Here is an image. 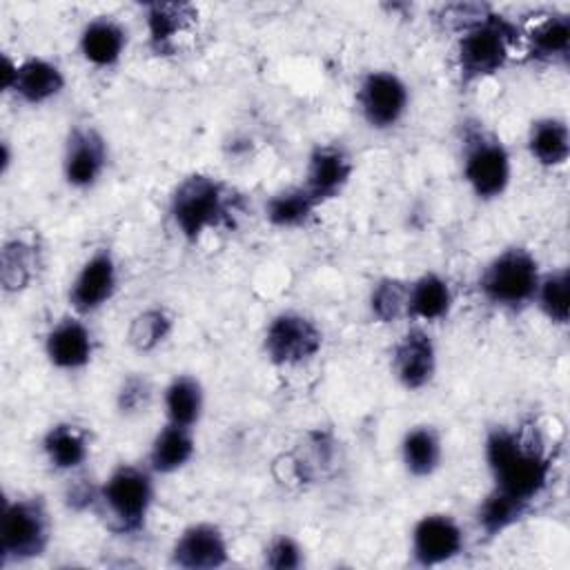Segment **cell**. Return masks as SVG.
Segmentation results:
<instances>
[{"instance_id":"obj_32","label":"cell","mask_w":570,"mask_h":570,"mask_svg":"<svg viewBox=\"0 0 570 570\" xmlns=\"http://www.w3.org/2000/svg\"><path fill=\"white\" fill-rule=\"evenodd\" d=\"M336 443L330 432L312 430L305 434V441L292 454V468L298 481H316L325 476L330 463L334 461Z\"/></svg>"},{"instance_id":"obj_27","label":"cell","mask_w":570,"mask_h":570,"mask_svg":"<svg viewBox=\"0 0 570 570\" xmlns=\"http://www.w3.org/2000/svg\"><path fill=\"white\" fill-rule=\"evenodd\" d=\"M165 421L194 428L200 423L205 412V387L194 374H174L163 387Z\"/></svg>"},{"instance_id":"obj_11","label":"cell","mask_w":570,"mask_h":570,"mask_svg":"<svg viewBox=\"0 0 570 570\" xmlns=\"http://www.w3.org/2000/svg\"><path fill=\"white\" fill-rule=\"evenodd\" d=\"M120 283V267L109 247H96L78 267L69 283L67 301L73 314L91 316L116 296Z\"/></svg>"},{"instance_id":"obj_15","label":"cell","mask_w":570,"mask_h":570,"mask_svg":"<svg viewBox=\"0 0 570 570\" xmlns=\"http://www.w3.org/2000/svg\"><path fill=\"white\" fill-rule=\"evenodd\" d=\"M354 174V160L347 149L338 142H318L309 149L303 187L323 207L325 203L338 198L350 185Z\"/></svg>"},{"instance_id":"obj_3","label":"cell","mask_w":570,"mask_h":570,"mask_svg":"<svg viewBox=\"0 0 570 570\" xmlns=\"http://www.w3.org/2000/svg\"><path fill=\"white\" fill-rule=\"evenodd\" d=\"M167 214L178 236L194 245L207 232L234 225L236 196L223 180L194 171L171 189Z\"/></svg>"},{"instance_id":"obj_18","label":"cell","mask_w":570,"mask_h":570,"mask_svg":"<svg viewBox=\"0 0 570 570\" xmlns=\"http://www.w3.org/2000/svg\"><path fill=\"white\" fill-rule=\"evenodd\" d=\"M67 87V76L58 62L45 56H27L18 60L13 80L4 94H13L20 102L40 107L56 100Z\"/></svg>"},{"instance_id":"obj_33","label":"cell","mask_w":570,"mask_h":570,"mask_svg":"<svg viewBox=\"0 0 570 570\" xmlns=\"http://www.w3.org/2000/svg\"><path fill=\"white\" fill-rule=\"evenodd\" d=\"M407 278L383 276L379 278L367 296V309L376 323H396L407 318Z\"/></svg>"},{"instance_id":"obj_29","label":"cell","mask_w":570,"mask_h":570,"mask_svg":"<svg viewBox=\"0 0 570 570\" xmlns=\"http://www.w3.org/2000/svg\"><path fill=\"white\" fill-rule=\"evenodd\" d=\"M318 203L307 194L303 185H292L274 191L265 200V220L276 229L305 227L318 212Z\"/></svg>"},{"instance_id":"obj_19","label":"cell","mask_w":570,"mask_h":570,"mask_svg":"<svg viewBox=\"0 0 570 570\" xmlns=\"http://www.w3.org/2000/svg\"><path fill=\"white\" fill-rule=\"evenodd\" d=\"M129 31L114 16H96L87 20L78 33V51L82 60L96 69H109L120 62L127 51Z\"/></svg>"},{"instance_id":"obj_9","label":"cell","mask_w":570,"mask_h":570,"mask_svg":"<svg viewBox=\"0 0 570 570\" xmlns=\"http://www.w3.org/2000/svg\"><path fill=\"white\" fill-rule=\"evenodd\" d=\"M412 94L407 82L392 69H370L356 85V109L374 131H390L410 111Z\"/></svg>"},{"instance_id":"obj_10","label":"cell","mask_w":570,"mask_h":570,"mask_svg":"<svg viewBox=\"0 0 570 570\" xmlns=\"http://www.w3.org/2000/svg\"><path fill=\"white\" fill-rule=\"evenodd\" d=\"M109 167V142L105 134L89 122L73 125L62 145V178L71 189L87 191L100 183Z\"/></svg>"},{"instance_id":"obj_37","label":"cell","mask_w":570,"mask_h":570,"mask_svg":"<svg viewBox=\"0 0 570 570\" xmlns=\"http://www.w3.org/2000/svg\"><path fill=\"white\" fill-rule=\"evenodd\" d=\"M11 163H13L11 145H9V140H2V145H0V174H2V176H7V174H9Z\"/></svg>"},{"instance_id":"obj_35","label":"cell","mask_w":570,"mask_h":570,"mask_svg":"<svg viewBox=\"0 0 570 570\" xmlns=\"http://www.w3.org/2000/svg\"><path fill=\"white\" fill-rule=\"evenodd\" d=\"M263 566L272 570H298L305 566V548L292 534H274L263 548Z\"/></svg>"},{"instance_id":"obj_1","label":"cell","mask_w":570,"mask_h":570,"mask_svg":"<svg viewBox=\"0 0 570 570\" xmlns=\"http://www.w3.org/2000/svg\"><path fill=\"white\" fill-rule=\"evenodd\" d=\"M483 459L492 488L528 505H534L552 481L554 456L532 421L490 428L483 439Z\"/></svg>"},{"instance_id":"obj_24","label":"cell","mask_w":570,"mask_h":570,"mask_svg":"<svg viewBox=\"0 0 570 570\" xmlns=\"http://www.w3.org/2000/svg\"><path fill=\"white\" fill-rule=\"evenodd\" d=\"M525 149L543 169H559L570 158V127L561 116H539L528 125Z\"/></svg>"},{"instance_id":"obj_16","label":"cell","mask_w":570,"mask_h":570,"mask_svg":"<svg viewBox=\"0 0 570 570\" xmlns=\"http://www.w3.org/2000/svg\"><path fill=\"white\" fill-rule=\"evenodd\" d=\"M96 338L85 316L67 314L58 318L45 334V356L60 372H76L91 363Z\"/></svg>"},{"instance_id":"obj_13","label":"cell","mask_w":570,"mask_h":570,"mask_svg":"<svg viewBox=\"0 0 570 570\" xmlns=\"http://www.w3.org/2000/svg\"><path fill=\"white\" fill-rule=\"evenodd\" d=\"M436 370L439 350L434 336L423 325L414 323L392 345L390 372L403 390L419 392L434 381Z\"/></svg>"},{"instance_id":"obj_4","label":"cell","mask_w":570,"mask_h":570,"mask_svg":"<svg viewBox=\"0 0 570 570\" xmlns=\"http://www.w3.org/2000/svg\"><path fill=\"white\" fill-rule=\"evenodd\" d=\"M154 499L156 474L147 465L118 463L100 481L96 512L114 534L136 537L147 525Z\"/></svg>"},{"instance_id":"obj_30","label":"cell","mask_w":570,"mask_h":570,"mask_svg":"<svg viewBox=\"0 0 570 570\" xmlns=\"http://www.w3.org/2000/svg\"><path fill=\"white\" fill-rule=\"evenodd\" d=\"M174 314L163 305H149L131 316L127 325V345L138 354H151L165 345L174 332Z\"/></svg>"},{"instance_id":"obj_22","label":"cell","mask_w":570,"mask_h":570,"mask_svg":"<svg viewBox=\"0 0 570 570\" xmlns=\"http://www.w3.org/2000/svg\"><path fill=\"white\" fill-rule=\"evenodd\" d=\"M454 292L450 281L439 272H423L407 287V318L419 325L439 323L450 316Z\"/></svg>"},{"instance_id":"obj_6","label":"cell","mask_w":570,"mask_h":570,"mask_svg":"<svg viewBox=\"0 0 570 570\" xmlns=\"http://www.w3.org/2000/svg\"><path fill=\"white\" fill-rule=\"evenodd\" d=\"M51 541L53 519L45 497L18 494L4 499L0 514V568L45 557Z\"/></svg>"},{"instance_id":"obj_34","label":"cell","mask_w":570,"mask_h":570,"mask_svg":"<svg viewBox=\"0 0 570 570\" xmlns=\"http://www.w3.org/2000/svg\"><path fill=\"white\" fill-rule=\"evenodd\" d=\"M151 401H154V385L140 372H131V374L122 376V381L116 387V396H114L116 412L125 419L145 414L149 410Z\"/></svg>"},{"instance_id":"obj_25","label":"cell","mask_w":570,"mask_h":570,"mask_svg":"<svg viewBox=\"0 0 570 570\" xmlns=\"http://www.w3.org/2000/svg\"><path fill=\"white\" fill-rule=\"evenodd\" d=\"M401 463L412 479H430L443 463V439L434 425L419 423L401 439Z\"/></svg>"},{"instance_id":"obj_26","label":"cell","mask_w":570,"mask_h":570,"mask_svg":"<svg viewBox=\"0 0 570 570\" xmlns=\"http://www.w3.org/2000/svg\"><path fill=\"white\" fill-rule=\"evenodd\" d=\"M40 249L24 236H11L0 249V283L7 294L24 292L40 272Z\"/></svg>"},{"instance_id":"obj_21","label":"cell","mask_w":570,"mask_h":570,"mask_svg":"<svg viewBox=\"0 0 570 570\" xmlns=\"http://www.w3.org/2000/svg\"><path fill=\"white\" fill-rule=\"evenodd\" d=\"M40 450L47 463L58 472H80L91 454L89 430L73 421H58L49 425L40 439Z\"/></svg>"},{"instance_id":"obj_5","label":"cell","mask_w":570,"mask_h":570,"mask_svg":"<svg viewBox=\"0 0 570 570\" xmlns=\"http://www.w3.org/2000/svg\"><path fill=\"white\" fill-rule=\"evenodd\" d=\"M461 176L483 203L501 198L512 183L510 149L481 120H465L461 127Z\"/></svg>"},{"instance_id":"obj_28","label":"cell","mask_w":570,"mask_h":570,"mask_svg":"<svg viewBox=\"0 0 570 570\" xmlns=\"http://www.w3.org/2000/svg\"><path fill=\"white\" fill-rule=\"evenodd\" d=\"M530 510L532 505L492 488L474 508V525L485 539H497L521 523Z\"/></svg>"},{"instance_id":"obj_20","label":"cell","mask_w":570,"mask_h":570,"mask_svg":"<svg viewBox=\"0 0 570 570\" xmlns=\"http://www.w3.org/2000/svg\"><path fill=\"white\" fill-rule=\"evenodd\" d=\"M525 58L537 65H566L570 56V16L548 11L525 31H521Z\"/></svg>"},{"instance_id":"obj_14","label":"cell","mask_w":570,"mask_h":570,"mask_svg":"<svg viewBox=\"0 0 570 570\" xmlns=\"http://www.w3.org/2000/svg\"><path fill=\"white\" fill-rule=\"evenodd\" d=\"M229 563V541L214 521H194L185 525L171 548L169 566L180 570H216Z\"/></svg>"},{"instance_id":"obj_23","label":"cell","mask_w":570,"mask_h":570,"mask_svg":"<svg viewBox=\"0 0 570 570\" xmlns=\"http://www.w3.org/2000/svg\"><path fill=\"white\" fill-rule=\"evenodd\" d=\"M196 454V436L194 428L176 425L165 421L163 428L154 434L145 465L156 474V476H167L176 474L183 468L191 463Z\"/></svg>"},{"instance_id":"obj_17","label":"cell","mask_w":570,"mask_h":570,"mask_svg":"<svg viewBox=\"0 0 570 570\" xmlns=\"http://www.w3.org/2000/svg\"><path fill=\"white\" fill-rule=\"evenodd\" d=\"M147 47L156 56L176 51L178 40L196 24L198 9L191 2H147L142 7Z\"/></svg>"},{"instance_id":"obj_8","label":"cell","mask_w":570,"mask_h":570,"mask_svg":"<svg viewBox=\"0 0 570 570\" xmlns=\"http://www.w3.org/2000/svg\"><path fill=\"white\" fill-rule=\"evenodd\" d=\"M321 350L323 330L303 312L283 309L265 325L263 354L276 367H296L309 363Z\"/></svg>"},{"instance_id":"obj_31","label":"cell","mask_w":570,"mask_h":570,"mask_svg":"<svg viewBox=\"0 0 570 570\" xmlns=\"http://www.w3.org/2000/svg\"><path fill=\"white\" fill-rule=\"evenodd\" d=\"M532 305L541 316L557 327H566L570 318V269L566 265L548 269L539 278Z\"/></svg>"},{"instance_id":"obj_12","label":"cell","mask_w":570,"mask_h":570,"mask_svg":"<svg viewBox=\"0 0 570 570\" xmlns=\"http://www.w3.org/2000/svg\"><path fill=\"white\" fill-rule=\"evenodd\" d=\"M465 530L448 512L421 514L410 532V557L419 568H436L465 552Z\"/></svg>"},{"instance_id":"obj_7","label":"cell","mask_w":570,"mask_h":570,"mask_svg":"<svg viewBox=\"0 0 570 570\" xmlns=\"http://www.w3.org/2000/svg\"><path fill=\"white\" fill-rule=\"evenodd\" d=\"M541 274V263L528 247L510 245L483 265L476 289L497 309L523 312L534 301Z\"/></svg>"},{"instance_id":"obj_2","label":"cell","mask_w":570,"mask_h":570,"mask_svg":"<svg viewBox=\"0 0 570 570\" xmlns=\"http://www.w3.org/2000/svg\"><path fill=\"white\" fill-rule=\"evenodd\" d=\"M443 18H454V67L461 87L503 71L521 45V27L490 4H450Z\"/></svg>"},{"instance_id":"obj_36","label":"cell","mask_w":570,"mask_h":570,"mask_svg":"<svg viewBox=\"0 0 570 570\" xmlns=\"http://www.w3.org/2000/svg\"><path fill=\"white\" fill-rule=\"evenodd\" d=\"M98 485L85 481V479H71L65 488V503L69 510L73 512H87V510H96L98 505Z\"/></svg>"}]
</instances>
